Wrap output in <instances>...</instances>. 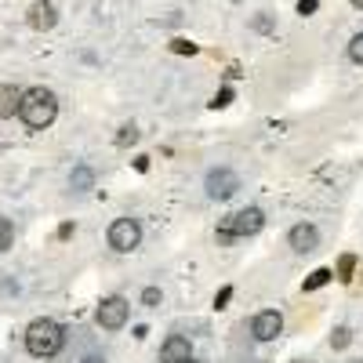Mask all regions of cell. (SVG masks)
Wrapping results in <instances>:
<instances>
[{"label": "cell", "instance_id": "obj_14", "mask_svg": "<svg viewBox=\"0 0 363 363\" xmlns=\"http://www.w3.org/2000/svg\"><path fill=\"white\" fill-rule=\"evenodd\" d=\"M352 269H356V255H342V258H338V280H342V284L352 280Z\"/></svg>", "mask_w": 363, "mask_h": 363}, {"label": "cell", "instance_id": "obj_20", "mask_svg": "<svg viewBox=\"0 0 363 363\" xmlns=\"http://www.w3.org/2000/svg\"><path fill=\"white\" fill-rule=\"evenodd\" d=\"M229 102H233V91H229V87H222L218 95H215V102H211V106H215V109H225Z\"/></svg>", "mask_w": 363, "mask_h": 363}, {"label": "cell", "instance_id": "obj_26", "mask_svg": "<svg viewBox=\"0 0 363 363\" xmlns=\"http://www.w3.org/2000/svg\"><path fill=\"white\" fill-rule=\"evenodd\" d=\"M186 363H196V359H186Z\"/></svg>", "mask_w": 363, "mask_h": 363}, {"label": "cell", "instance_id": "obj_6", "mask_svg": "<svg viewBox=\"0 0 363 363\" xmlns=\"http://www.w3.org/2000/svg\"><path fill=\"white\" fill-rule=\"evenodd\" d=\"M236 189H240V178H236L229 167L207 171V196H211V200H229Z\"/></svg>", "mask_w": 363, "mask_h": 363}, {"label": "cell", "instance_id": "obj_11", "mask_svg": "<svg viewBox=\"0 0 363 363\" xmlns=\"http://www.w3.org/2000/svg\"><path fill=\"white\" fill-rule=\"evenodd\" d=\"M18 102H22V91L15 84H0V120H8L18 113Z\"/></svg>", "mask_w": 363, "mask_h": 363}, {"label": "cell", "instance_id": "obj_4", "mask_svg": "<svg viewBox=\"0 0 363 363\" xmlns=\"http://www.w3.org/2000/svg\"><path fill=\"white\" fill-rule=\"evenodd\" d=\"M138 244H142V225H138L135 218H116V222L109 225V247H113V251L128 255V251H135Z\"/></svg>", "mask_w": 363, "mask_h": 363}, {"label": "cell", "instance_id": "obj_9", "mask_svg": "<svg viewBox=\"0 0 363 363\" xmlns=\"http://www.w3.org/2000/svg\"><path fill=\"white\" fill-rule=\"evenodd\" d=\"M160 359H164V363H186V359H193V345H189V338L171 335V338L160 345Z\"/></svg>", "mask_w": 363, "mask_h": 363}, {"label": "cell", "instance_id": "obj_13", "mask_svg": "<svg viewBox=\"0 0 363 363\" xmlns=\"http://www.w3.org/2000/svg\"><path fill=\"white\" fill-rule=\"evenodd\" d=\"M330 280H335V269H316L313 277L306 280V291H320V287L330 284Z\"/></svg>", "mask_w": 363, "mask_h": 363}, {"label": "cell", "instance_id": "obj_3", "mask_svg": "<svg viewBox=\"0 0 363 363\" xmlns=\"http://www.w3.org/2000/svg\"><path fill=\"white\" fill-rule=\"evenodd\" d=\"M262 225H265V215H262L258 207H244V211H236V215H225V218L218 222V244L255 236Z\"/></svg>", "mask_w": 363, "mask_h": 363}, {"label": "cell", "instance_id": "obj_22", "mask_svg": "<svg viewBox=\"0 0 363 363\" xmlns=\"http://www.w3.org/2000/svg\"><path fill=\"white\" fill-rule=\"evenodd\" d=\"M320 8V0H301V4H298V15H313Z\"/></svg>", "mask_w": 363, "mask_h": 363}, {"label": "cell", "instance_id": "obj_16", "mask_svg": "<svg viewBox=\"0 0 363 363\" xmlns=\"http://www.w3.org/2000/svg\"><path fill=\"white\" fill-rule=\"evenodd\" d=\"M352 342V330L349 327H335V335H330V349H345Z\"/></svg>", "mask_w": 363, "mask_h": 363}, {"label": "cell", "instance_id": "obj_23", "mask_svg": "<svg viewBox=\"0 0 363 363\" xmlns=\"http://www.w3.org/2000/svg\"><path fill=\"white\" fill-rule=\"evenodd\" d=\"M229 298H233V287H222V291H218V298H215V306H218V309H225V301H229Z\"/></svg>", "mask_w": 363, "mask_h": 363}, {"label": "cell", "instance_id": "obj_8", "mask_svg": "<svg viewBox=\"0 0 363 363\" xmlns=\"http://www.w3.org/2000/svg\"><path fill=\"white\" fill-rule=\"evenodd\" d=\"M291 247L298 251V255H309V251H316L320 247V229L316 225H309V222H298L294 229H291Z\"/></svg>", "mask_w": 363, "mask_h": 363}, {"label": "cell", "instance_id": "obj_2", "mask_svg": "<svg viewBox=\"0 0 363 363\" xmlns=\"http://www.w3.org/2000/svg\"><path fill=\"white\" fill-rule=\"evenodd\" d=\"M62 342H66V335L55 320H33L26 327V349L33 356H40V359L55 356L58 349H62Z\"/></svg>", "mask_w": 363, "mask_h": 363}, {"label": "cell", "instance_id": "obj_27", "mask_svg": "<svg viewBox=\"0 0 363 363\" xmlns=\"http://www.w3.org/2000/svg\"><path fill=\"white\" fill-rule=\"evenodd\" d=\"M359 277H363V272H359Z\"/></svg>", "mask_w": 363, "mask_h": 363}, {"label": "cell", "instance_id": "obj_1", "mask_svg": "<svg viewBox=\"0 0 363 363\" xmlns=\"http://www.w3.org/2000/svg\"><path fill=\"white\" fill-rule=\"evenodd\" d=\"M18 116H22V124L33 128V131L51 128L55 116H58V99H55V91H48V87H29V91H22Z\"/></svg>", "mask_w": 363, "mask_h": 363}, {"label": "cell", "instance_id": "obj_19", "mask_svg": "<svg viewBox=\"0 0 363 363\" xmlns=\"http://www.w3.org/2000/svg\"><path fill=\"white\" fill-rule=\"evenodd\" d=\"M160 298H164V294H160V287H145V291H142V306L153 309V306H160Z\"/></svg>", "mask_w": 363, "mask_h": 363}, {"label": "cell", "instance_id": "obj_5", "mask_svg": "<svg viewBox=\"0 0 363 363\" xmlns=\"http://www.w3.org/2000/svg\"><path fill=\"white\" fill-rule=\"evenodd\" d=\"M128 313H131V306L120 294H113V298H102V306L95 309V323L102 330H120L128 323Z\"/></svg>", "mask_w": 363, "mask_h": 363}, {"label": "cell", "instance_id": "obj_10", "mask_svg": "<svg viewBox=\"0 0 363 363\" xmlns=\"http://www.w3.org/2000/svg\"><path fill=\"white\" fill-rule=\"evenodd\" d=\"M55 22H58V11H55L51 0H37V4L29 8V26H33L37 33H48Z\"/></svg>", "mask_w": 363, "mask_h": 363}, {"label": "cell", "instance_id": "obj_17", "mask_svg": "<svg viewBox=\"0 0 363 363\" xmlns=\"http://www.w3.org/2000/svg\"><path fill=\"white\" fill-rule=\"evenodd\" d=\"M349 58H352L356 66H363V33L352 37V44H349Z\"/></svg>", "mask_w": 363, "mask_h": 363}, {"label": "cell", "instance_id": "obj_25", "mask_svg": "<svg viewBox=\"0 0 363 363\" xmlns=\"http://www.w3.org/2000/svg\"><path fill=\"white\" fill-rule=\"evenodd\" d=\"M352 4H356V8H363V0H352Z\"/></svg>", "mask_w": 363, "mask_h": 363}, {"label": "cell", "instance_id": "obj_18", "mask_svg": "<svg viewBox=\"0 0 363 363\" xmlns=\"http://www.w3.org/2000/svg\"><path fill=\"white\" fill-rule=\"evenodd\" d=\"M131 142H138V128H135V124L120 128V135H116V145H131Z\"/></svg>", "mask_w": 363, "mask_h": 363}, {"label": "cell", "instance_id": "obj_21", "mask_svg": "<svg viewBox=\"0 0 363 363\" xmlns=\"http://www.w3.org/2000/svg\"><path fill=\"white\" fill-rule=\"evenodd\" d=\"M171 51H178V55H196V44H189V40H171Z\"/></svg>", "mask_w": 363, "mask_h": 363}, {"label": "cell", "instance_id": "obj_12", "mask_svg": "<svg viewBox=\"0 0 363 363\" xmlns=\"http://www.w3.org/2000/svg\"><path fill=\"white\" fill-rule=\"evenodd\" d=\"M69 186L77 189V193H87V189H95V171L91 167H73V174H69Z\"/></svg>", "mask_w": 363, "mask_h": 363}, {"label": "cell", "instance_id": "obj_24", "mask_svg": "<svg viewBox=\"0 0 363 363\" xmlns=\"http://www.w3.org/2000/svg\"><path fill=\"white\" fill-rule=\"evenodd\" d=\"M84 363H102L99 356H84Z\"/></svg>", "mask_w": 363, "mask_h": 363}, {"label": "cell", "instance_id": "obj_15", "mask_svg": "<svg viewBox=\"0 0 363 363\" xmlns=\"http://www.w3.org/2000/svg\"><path fill=\"white\" fill-rule=\"evenodd\" d=\"M11 240H15V225H11L8 218H0V255L11 247Z\"/></svg>", "mask_w": 363, "mask_h": 363}, {"label": "cell", "instance_id": "obj_7", "mask_svg": "<svg viewBox=\"0 0 363 363\" xmlns=\"http://www.w3.org/2000/svg\"><path fill=\"white\" fill-rule=\"evenodd\" d=\"M280 330H284V316L277 309H262L255 320H251V335L258 342H272V338H280Z\"/></svg>", "mask_w": 363, "mask_h": 363}]
</instances>
